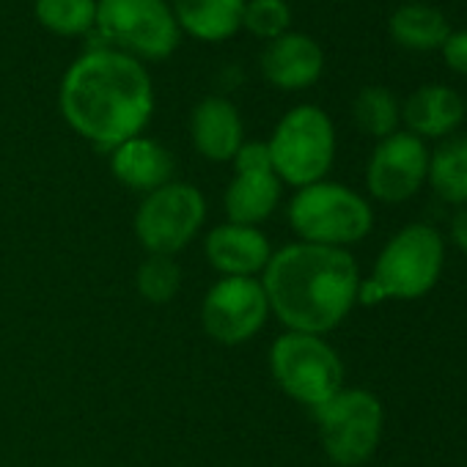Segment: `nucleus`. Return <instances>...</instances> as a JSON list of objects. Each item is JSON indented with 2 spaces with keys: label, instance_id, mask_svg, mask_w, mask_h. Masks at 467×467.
I'll list each match as a JSON object with an SVG mask.
<instances>
[{
  "label": "nucleus",
  "instance_id": "nucleus-8",
  "mask_svg": "<svg viewBox=\"0 0 467 467\" xmlns=\"http://www.w3.org/2000/svg\"><path fill=\"white\" fill-rule=\"evenodd\" d=\"M319 440L325 453L338 467H360L366 464L385 426L382 401L363 388H341L333 399L314 410Z\"/></svg>",
  "mask_w": 467,
  "mask_h": 467
},
{
  "label": "nucleus",
  "instance_id": "nucleus-2",
  "mask_svg": "<svg viewBox=\"0 0 467 467\" xmlns=\"http://www.w3.org/2000/svg\"><path fill=\"white\" fill-rule=\"evenodd\" d=\"M262 275L270 314L292 333H330L349 317L360 292V270L347 248L292 243L273 254Z\"/></svg>",
  "mask_w": 467,
  "mask_h": 467
},
{
  "label": "nucleus",
  "instance_id": "nucleus-16",
  "mask_svg": "<svg viewBox=\"0 0 467 467\" xmlns=\"http://www.w3.org/2000/svg\"><path fill=\"white\" fill-rule=\"evenodd\" d=\"M464 113L462 94L442 83L420 86L401 102V124L420 140H442L453 135L462 127Z\"/></svg>",
  "mask_w": 467,
  "mask_h": 467
},
{
  "label": "nucleus",
  "instance_id": "nucleus-17",
  "mask_svg": "<svg viewBox=\"0 0 467 467\" xmlns=\"http://www.w3.org/2000/svg\"><path fill=\"white\" fill-rule=\"evenodd\" d=\"M110 171L124 187L149 195L157 187L173 182V157L162 143L138 135L113 149Z\"/></svg>",
  "mask_w": 467,
  "mask_h": 467
},
{
  "label": "nucleus",
  "instance_id": "nucleus-4",
  "mask_svg": "<svg viewBox=\"0 0 467 467\" xmlns=\"http://www.w3.org/2000/svg\"><path fill=\"white\" fill-rule=\"evenodd\" d=\"M289 225L300 243L347 248L368 237L374 212L352 187L322 179L295 192L289 201Z\"/></svg>",
  "mask_w": 467,
  "mask_h": 467
},
{
  "label": "nucleus",
  "instance_id": "nucleus-20",
  "mask_svg": "<svg viewBox=\"0 0 467 467\" xmlns=\"http://www.w3.org/2000/svg\"><path fill=\"white\" fill-rule=\"evenodd\" d=\"M431 192L448 206L467 203V132H453L429 151Z\"/></svg>",
  "mask_w": 467,
  "mask_h": 467
},
{
  "label": "nucleus",
  "instance_id": "nucleus-15",
  "mask_svg": "<svg viewBox=\"0 0 467 467\" xmlns=\"http://www.w3.org/2000/svg\"><path fill=\"white\" fill-rule=\"evenodd\" d=\"M190 138L201 157L209 162H228L245 143L243 116L231 99L206 97L192 108L190 116Z\"/></svg>",
  "mask_w": 467,
  "mask_h": 467
},
{
  "label": "nucleus",
  "instance_id": "nucleus-1",
  "mask_svg": "<svg viewBox=\"0 0 467 467\" xmlns=\"http://www.w3.org/2000/svg\"><path fill=\"white\" fill-rule=\"evenodd\" d=\"M58 108L80 138L116 149L146 130L154 113V83L143 61L99 45L64 72Z\"/></svg>",
  "mask_w": 467,
  "mask_h": 467
},
{
  "label": "nucleus",
  "instance_id": "nucleus-6",
  "mask_svg": "<svg viewBox=\"0 0 467 467\" xmlns=\"http://www.w3.org/2000/svg\"><path fill=\"white\" fill-rule=\"evenodd\" d=\"M94 31L102 47L138 61H165L182 39L168 0H97Z\"/></svg>",
  "mask_w": 467,
  "mask_h": 467
},
{
  "label": "nucleus",
  "instance_id": "nucleus-9",
  "mask_svg": "<svg viewBox=\"0 0 467 467\" xmlns=\"http://www.w3.org/2000/svg\"><path fill=\"white\" fill-rule=\"evenodd\" d=\"M203 217V192L187 182H168L140 201L135 212V234L149 254L176 256L195 240Z\"/></svg>",
  "mask_w": 467,
  "mask_h": 467
},
{
  "label": "nucleus",
  "instance_id": "nucleus-13",
  "mask_svg": "<svg viewBox=\"0 0 467 467\" xmlns=\"http://www.w3.org/2000/svg\"><path fill=\"white\" fill-rule=\"evenodd\" d=\"M209 265L223 278H254L273 259V245L259 225L223 223L206 234L203 243Z\"/></svg>",
  "mask_w": 467,
  "mask_h": 467
},
{
  "label": "nucleus",
  "instance_id": "nucleus-3",
  "mask_svg": "<svg viewBox=\"0 0 467 467\" xmlns=\"http://www.w3.org/2000/svg\"><path fill=\"white\" fill-rule=\"evenodd\" d=\"M445 265V240L429 223H410L396 231L374 262L371 278L358 292V303L420 300L440 281Z\"/></svg>",
  "mask_w": 467,
  "mask_h": 467
},
{
  "label": "nucleus",
  "instance_id": "nucleus-21",
  "mask_svg": "<svg viewBox=\"0 0 467 467\" xmlns=\"http://www.w3.org/2000/svg\"><path fill=\"white\" fill-rule=\"evenodd\" d=\"M352 119H355L360 132L382 140V138L399 132L401 102L385 86H366V88L358 91V97L352 102Z\"/></svg>",
  "mask_w": 467,
  "mask_h": 467
},
{
  "label": "nucleus",
  "instance_id": "nucleus-26",
  "mask_svg": "<svg viewBox=\"0 0 467 467\" xmlns=\"http://www.w3.org/2000/svg\"><path fill=\"white\" fill-rule=\"evenodd\" d=\"M448 234H451V243L467 256V203L464 206H456V212L451 214Z\"/></svg>",
  "mask_w": 467,
  "mask_h": 467
},
{
  "label": "nucleus",
  "instance_id": "nucleus-14",
  "mask_svg": "<svg viewBox=\"0 0 467 467\" xmlns=\"http://www.w3.org/2000/svg\"><path fill=\"white\" fill-rule=\"evenodd\" d=\"M259 67L270 86L281 91H303L322 78L325 50L314 36L286 31L284 36L267 42V47L259 56Z\"/></svg>",
  "mask_w": 467,
  "mask_h": 467
},
{
  "label": "nucleus",
  "instance_id": "nucleus-12",
  "mask_svg": "<svg viewBox=\"0 0 467 467\" xmlns=\"http://www.w3.org/2000/svg\"><path fill=\"white\" fill-rule=\"evenodd\" d=\"M429 176V146L407 130H399L382 140H377L368 165H366V187L371 198L382 203H404L410 201Z\"/></svg>",
  "mask_w": 467,
  "mask_h": 467
},
{
  "label": "nucleus",
  "instance_id": "nucleus-7",
  "mask_svg": "<svg viewBox=\"0 0 467 467\" xmlns=\"http://www.w3.org/2000/svg\"><path fill=\"white\" fill-rule=\"evenodd\" d=\"M270 371L281 390L311 410L344 388V363L325 336L284 333L270 349Z\"/></svg>",
  "mask_w": 467,
  "mask_h": 467
},
{
  "label": "nucleus",
  "instance_id": "nucleus-25",
  "mask_svg": "<svg viewBox=\"0 0 467 467\" xmlns=\"http://www.w3.org/2000/svg\"><path fill=\"white\" fill-rule=\"evenodd\" d=\"M442 53V64L456 72V75H467V28L451 31L445 36V42L440 45Z\"/></svg>",
  "mask_w": 467,
  "mask_h": 467
},
{
  "label": "nucleus",
  "instance_id": "nucleus-19",
  "mask_svg": "<svg viewBox=\"0 0 467 467\" xmlns=\"http://www.w3.org/2000/svg\"><path fill=\"white\" fill-rule=\"evenodd\" d=\"M388 34L399 47L426 53L440 50V45L451 34V26L442 9L420 4V0H407V4L393 9L388 20Z\"/></svg>",
  "mask_w": 467,
  "mask_h": 467
},
{
  "label": "nucleus",
  "instance_id": "nucleus-23",
  "mask_svg": "<svg viewBox=\"0 0 467 467\" xmlns=\"http://www.w3.org/2000/svg\"><path fill=\"white\" fill-rule=\"evenodd\" d=\"M135 284H138V292L143 300L160 306V303H168L176 297V292L182 286V270L173 262V256L149 254L146 262L138 267Z\"/></svg>",
  "mask_w": 467,
  "mask_h": 467
},
{
  "label": "nucleus",
  "instance_id": "nucleus-5",
  "mask_svg": "<svg viewBox=\"0 0 467 467\" xmlns=\"http://www.w3.org/2000/svg\"><path fill=\"white\" fill-rule=\"evenodd\" d=\"M267 151L281 182L297 190L317 184L330 173L336 160L333 119L317 105H297L275 124Z\"/></svg>",
  "mask_w": 467,
  "mask_h": 467
},
{
  "label": "nucleus",
  "instance_id": "nucleus-24",
  "mask_svg": "<svg viewBox=\"0 0 467 467\" xmlns=\"http://www.w3.org/2000/svg\"><path fill=\"white\" fill-rule=\"evenodd\" d=\"M243 28L256 39L273 42L286 31H292V9L286 0H248Z\"/></svg>",
  "mask_w": 467,
  "mask_h": 467
},
{
  "label": "nucleus",
  "instance_id": "nucleus-10",
  "mask_svg": "<svg viewBox=\"0 0 467 467\" xmlns=\"http://www.w3.org/2000/svg\"><path fill=\"white\" fill-rule=\"evenodd\" d=\"M270 317V303L256 278H220L203 297L201 325L209 338L237 347L262 333Z\"/></svg>",
  "mask_w": 467,
  "mask_h": 467
},
{
  "label": "nucleus",
  "instance_id": "nucleus-22",
  "mask_svg": "<svg viewBox=\"0 0 467 467\" xmlns=\"http://www.w3.org/2000/svg\"><path fill=\"white\" fill-rule=\"evenodd\" d=\"M34 15L56 36H83L97 26V0H34Z\"/></svg>",
  "mask_w": 467,
  "mask_h": 467
},
{
  "label": "nucleus",
  "instance_id": "nucleus-11",
  "mask_svg": "<svg viewBox=\"0 0 467 467\" xmlns=\"http://www.w3.org/2000/svg\"><path fill=\"white\" fill-rule=\"evenodd\" d=\"M231 162H234V179L228 182L223 198L228 223L259 225L275 212L284 187V182L273 168L267 143L245 140Z\"/></svg>",
  "mask_w": 467,
  "mask_h": 467
},
{
  "label": "nucleus",
  "instance_id": "nucleus-18",
  "mask_svg": "<svg viewBox=\"0 0 467 467\" xmlns=\"http://www.w3.org/2000/svg\"><path fill=\"white\" fill-rule=\"evenodd\" d=\"M179 31L198 42H225L243 28L248 0H168Z\"/></svg>",
  "mask_w": 467,
  "mask_h": 467
}]
</instances>
